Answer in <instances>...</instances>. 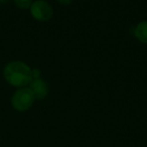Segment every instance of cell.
I'll return each instance as SVG.
<instances>
[{
	"label": "cell",
	"instance_id": "9",
	"mask_svg": "<svg viewBox=\"0 0 147 147\" xmlns=\"http://www.w3.org/2000/svg\"><path fill=\"white\" fill-rule=\"evenodd\" d=\"M6 1H8V0H0V3H4V2H6Z\"/></svg>",
	"mask_w": 147,
	"mask_h": 147
},
{
	"label": "cell",
	"instance_id": "6",
	"mask_svg": "<svg viewBox=\"0 0 147 147\" xmlns=\"http://www.w3.org/2000/svg\"><path fill=\"white\" fill-rule=\"evenodd\" d=\"M32 2V0H14L15 5L19 9H29Z\"/></svg>",
	"mask_w": 147,
	"mask_h": 147
},
{
	"label": "cell",
	"instance_id": "5",
	"mask_svg": "<svg viewBox=\"0 0 147 147\" xmlns=\"http://www.w3.org/2000/svg\"><path fill=\"white\" fill-rule=\"evenodd\" d=\"M134 35L138 41L147 45V20L140 21L135 26Z\"/></svg>",
	"mask_w": 147,
	"mask_h": 147
},
{
	"label": "cell",
	"instance_id": "1",
	"mask_svg": "<svg viewBox=\"0 0 147 147\" xmlns=\"http://www.w3.org/2000/svg\"><path fill=\"white\" fill-rule=\"evenodd\" d=\"M3 76L11 86L18 89L24 88L32 80V69L23 61H13L5 65Z\"/></svg>",
	"mask_w": 147,
	"mask_h": 147
},
{
	"label": "cell",
	"instance_id": "3",
	"mask_svg": "<svg viewBox=\"0 0 147 147\" xmlns=\"http://www.w3.org/2000/svg\"><path fill=\"white\" fill-rule=\"evenodd\" d=\"M29 9L33 18L38 21H49L53 16V7L45 0H35Z\"/></svg>",
	"mask_w": 147,
	"mask_h": 147
},
{
	"label": "cell",
	"instance_id": "8",
	"mask_svg": "<svg viewBox=\"0 0 147 147\" xmlns=\"http://www.w3.org/2000/svg\"><path fill=\"white\" fill-rule=\"evenodd\" d=\"M74 0H57V2H59L61 5H69Z\"/></svg>",
	"mask_w": 147,
	"mask_h": 147
},
{
	"label": "cell",
	"instance_id": "7",
	"mask_svg": "<svg viewBox=\"0 0 147 147\" xmlns=\"http://www.w3.org/2000/svg\"><path fill=\"white\" fill-rule=\"evenodd\" d=\"M40 78V71L37 69H32V79H37Z\"/></svg>",
	"mask_w": 147,
	"mask_h": 147
},
{
	"label": "cell",
	"instance_id": "4",
	"mask_svg": "<svg viewBox=\"0 0 147 147\" xmlns=\"http://www.w3.org/2000/svg\"><path fill=\"white\" fill-rule=\"evenodd\" d=\"M29 89L32 92L35 100H42L49 94V88L45 81L41 78L32 79L29 83Z\"/></svg>",
	"mask_w": 147,
	"mask_h": 147
},
{
	"label": "cell",
	"instance_id": "2",
	"mask_svg": "<svg viewBox=\"0 0 147 147\" xmlns=\"http://www.w3.org/2000/svg\"><path fill=\"white\" fill-rule=\"evenodd\" d=\"M35 98L29 88H19L11 98V105L13 109L18 112H25L33 105Z\"/></svg>",
	"mask_w": 147,
	"mask_h": 147
}]
</instances>
